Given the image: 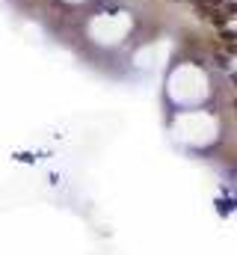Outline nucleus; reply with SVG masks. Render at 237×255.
<instances>
[{
  "mask_svg": "<svg viewBox=\"0 0 237 255\" xmlns=\"http://www.w3.org/2000/svg\"><path fill=\"white\" fill-rule=\"evenodd\" d=\"M229 80H232V86L237 89V71H229Z\"/></svg>",
  "mask_w": 237,
  "mask_h": 255,
  "instance_id": "obj_5",
  "label": "nucleus"
},
{
  "mask_svg": "<svg viewBox=\"0 0 237 255\" xmlns=\"http://www.w3.org/2000/svg\"><path fill=\"white\" fill-rule=\"evenodd\" d=\"M217 42H220V48H226L235 57L237 54V27H220L217 30Z\"/></svg>",
  "mask_w": 237,
  "mask_h": 255,
  "instance_id": "obj_1",
  "label": "nucleus"
},
{
  "mask_svg": "<svg viewBox=\"0 0 237 255\" xmlns=\"http://www.w3.org/2000/svg\"><path fill=\"white\" fill-rule=\"evenodd\" d=\"M214 63H217V68H223V71H232V54H229L226 48H220V51L214 54Z\"/></svg>",
  "mask_w": 237,
  "mask_h": 255,
  "instance_id": "obj_2",
  "label": "nucleus"
},
{
  "mask_svg": "<svg viewBox=\"0 0 237 255\" xmlns=\"http://www.w3.org/2000/svg\"><path fill=\"white\" fill-rule=\"evenodd\" d=\"M193 3H199V6H208V9H223V3H226V0H193Z\"/></svg>",
  "mask_w": 237,
  "mask_h": 255,
  "instance_id": "obj_4",
  "label": "nucleus"
},
{
  "mask_svg": "<svg viewBox=\"0 0 237 255\" xmlns=\"http://www.w3.org/2000/svg\"><path fill=\"white\" fill-rule=\"evenodd\" d=\"M223 12L229 15V21H237V0H226L223 3Z\"/></svg>",
  "mask_w": 237,
  "mask_h": 255,
  "instance_id": "obj_3",
  "label": "nucleus"
},
{
  "mask_svg": "<svg viewBox=\"0 0 237 255\" xmlns=\"http://www.w3.org/2000/svg\"><path fill=\"white\" fill-rule=\"evenodd\" d=\"M232 110H235V113H237V95H235V101H232Z\"/></svg>",
  "mask_w": 237,
  "mask_h": 255,
  "instance_id": "obj_6",
  "label": "nucleus"
}]
</instances>
